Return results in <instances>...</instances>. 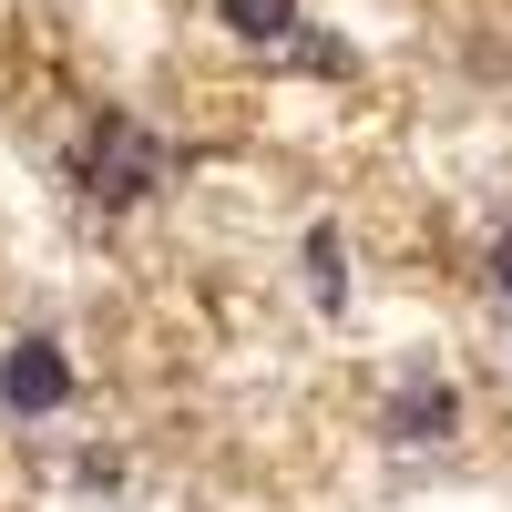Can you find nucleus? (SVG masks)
<instances>
[{
    "instance_id": "nucleus-1",
    "label": "nucleus",
    "mask_w": 512,
    "mask_h": 512,
    "mask_svg": "<svg viewBox=\"0 0 512 512\" xmlns=\"http://www.w3.org/2000/svg\"><path fill=\"white\" fill-rule=\"evenodd\" d=\"M154 185H164V144H154V134H134V123H103L93 154H82V195L134 205V195H154Z\"/></svg>"
},
{
    "instance_id": "nucleus-2",
    "label": "nucleus",
    "mask_w": 512,
    "mask_h": 512,
    "mask_svg": "<svg viewBox=\"0 0 512 512\" xmlns=\"http://www.w3.org/2000/svg\"><path fill=\"white\" fill-rule=\"evenodd\" d=\"M72 400V359L52 349V338H21L11 359H0V410L11 420H52Z\"/></svg>"
},
{
    "instance_id": "nucleus-3",
    "label": "nucleus",
    "mask_w": 512,
    "mask_h": 512,
    "mask_svg": "<svg viewBox=\"0 0 512 512\" xmlns=\"http://www.w3.org/2000/svg\"><path fill=\"white\" fill-rule=\"evenodd\" d=\"M379 431H390V441H451L461 431V390L431 379V369H410L400 390H390V410H379Z\"/></svg>"
},
{
    "instance_id": "nucleus-4",
    "label": "nucleus",
    "mask_w": 512,
    "mask_h": 512,
    "mask_svg": "<svg viewBox=\"0 0 512 512\" xmlns=\"http://www.w3.org/2000/svg\"><path fill=\"white\" fill-rule=\"evenodd\" d=\"M216 21H226L236 41H287V31H297V0H216Z\"/></svg>"
},
{
    "instance_id": "nucleus-5",
    "label": "nucleus",
    "mask_w": 512,
    "mask_h": 512,
    "mask_svg": "<svg viewBox=\"0 0 512 512\" xmlns=\"http://www.w3.org/2000/svg\"><path fill=\"white\" fill-rule=\"evenodd\" d=\"M308 267H318V308H338V226H308Z\"/></svg>"
},
{
    "instance_id": "nucleus-6",
    "label": "nucleus",
    "mask_w": 512,
    "mask_h": 512,
    "mask_svg": "<svg viewBox=\"0 0 512 512\" xmlns=\"http://www.w3.org/2000/svg\"><path fill=\"white\" fill-rule=\"evenodd\" d=\"M492 287L512 297V226H502V246H492Z\"/></svg>"
}]
</instances>
